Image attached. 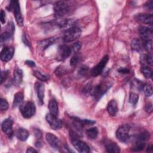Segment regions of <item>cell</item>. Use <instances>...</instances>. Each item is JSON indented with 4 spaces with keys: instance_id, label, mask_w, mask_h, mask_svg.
Listing matches in <instances>:
<instances>
[{
    "instance_id": "obj_25",
    "label": "cell",
    "mask_w": 153,
    "mask_h": 153,
    "mask_svg": "<svg viewBox=\"0 0 153 153\" xmlns=\"http://www.w3.org/2000/svg\"><path fill=\"white\" fill-rule=\"evenodd\" d=\"M86 134L87 137L90 139H94L97 137L99 131L97 127H94L90 128L86 130Z\"/></svg>"
},
{
    "instance_id": "obj_35",
    "label": "cell",
    "mask_w": 153,
    "mask_h": 153,
    "mask_svg": "<svg viewBox=\"0 0 153 153\" xmlns=\"http://www.w3.org/2000/svg\"><path fill=\"white\" fill-rule=\"evenodd\" d=\"M8 108V103L6 99H1L0 100V109L1 111H5Z\"/></svg>"
},
{
    "instance_id": "obj_12",
    "label": "cell",
    "mask_w": 153,
    "mask_h": 153,
    "mask_svg": "<svg viewBox=\"0 0 153 153\" xmlns=\"http://www.w3.org/2000/svg\"><path fill=\"white\" fill-rule=\"evenodd\" d=\"M13 120L8 118L4 120L2 123V131L7 134L8 137L11 138L13 136Z\"/></svg>"
},
{
    "instance_id": "obj_23",
    "label": "cell",
    "mask_w": 153,
    "mask_h": 153,
    "mask_svg": "<svg viewBox=\"0 0 153 153\" xmlns=\"http://www.w3.org/2000/svg\"><path fill=\"white\" fill-rule=\"evenodd\" d=\"M24 96L23 94L21 92H17L14 94V100L13 102V108H16L18 106H20L23 101Z\"/></svg>"
},
{
    "instance_id": "obj_40",
    "label": "cell",
    "mask_w": 153,
    "mask_h": 153,
    "mask_svg": "<svg viewBox=\"0 0 153 153\" xmlns=\"http://www.w3.org/2000/svg\"><path fill=\"white\" fill-rule=\"evenodd\" d=\"M8 71H2L1 72V84H2L3 82H4V81L6 79V78L8 76Z\"/></svg>"
},
{
    "instance_id": "obj_17",
    "label": "cell",
    "mask_w": 153,
    "mask_h": 153,
    "mask_svg": "<svg viewBox=\"0 0 153 153\" xmlns=\"http://www.w3.org/2000/svg\"><path fill=\"white\" fill-rule=\"evenodd\" d=\"M107 111L111 116H115L118 112V105L115 100H110L107 105Z\"/></svg>"
},
{
    "instance_id": "obj_18",
    "label": "cell",
    "mask_w": 153,
    "mask_h": 153,
    "mask_svg": "<svg viewBox=\"0 0 153 153\" xmlns=\"http://www.w3.org/2000/svg\"><path fill=\"white\" fill-rule=\"evenodd\" d=\"M56 40V38H47L41 41H39L38 42V47L40 49L42 50H44L46 48H47L49 46L53 44Z\"/></svg>"
},
{
    "instance_id": "obj_49",
    "label": "cell",
    "mask_w": 153,
    "mask_h": 153,
    "mask_svg": "<svg viewBox=\"0 0 153 153\" xmlns=\"http://www.w3.org/2000/svg\"><path fill=\"white\" fill-rule=\"evenodd\" d=\"M146 151H147V152H152V146L151 145V146H148V148H147Z\"/></svg>"
},
{
    "instance_id": "obj_3",
    "label": "cell",
    "mask_w": 153,
    "mask_h": 153,
    "mask_svg": "<svg viewBox=\"0 0 153 153\" xmlns=\"http://www.w3.org/2000/svg\"><path fill=\"white\" fill-rule=\"evenodd\" d=\"M20 111L25 118H30L35 114L36 107L33 102L27 101L20 105Z\"/></svg>"
},
{
    "instance_id": "obj_33",
    "label": "cell",
    "mask_w": 153,
    "mask_h": 153,
    "mask_svg": "<svg viewBox=\"0 0 153 153\" xmlns=\"http://www.w3.org/2000/svg\"><path fill=\"white\" fill-rule=\"evenodd\" d=\"M139 100V96L135 93H130L129 96V102L133 105H136Z\"/></svg>"
},
{
    "instance_id": "obj_6",
    "label": "cell",
    "mask_w": 153,
    "mask_h": 153,
    "mask_svg": "<svg viewBox=\"0 0 153 153\" xmlns=\"http://www.w3.org/2000/svg\"><path fill=\"white\" fill-rule=\"evenodd\" d=\"M130 127L128 124H124L121 126L117 130L116 136L117 139L123 142L127 141L130 137L129 132Z\"/></svg>"
},
{
    "instance_id": "obj_13",
    "label": "cell",
    "mask_w": 153,
    "mask_h": 153,
    "mask_svg": "<svg viewBox=\"0 0 153 153\" xmlns=\"http://www.w3.org/2000/svg\"><path fill=\"white\" fill-rule=\"evenodd\" d=\"M139 33L142 41L152 40V28L141 26L139 27Z\"/></svg>"
},
{
    "instance_id": "obj_48",
    "label": "cell",
    "mask_w": 153,
    "mask_h": 153,
    "mask_svg": "<svg viewBox=\"0 0 153 153\" xmlns=\"http://www.w3.org/2000/svg\"><path fill=\"white\" fill-rule=\"evenodd\" d=\"M35 145L36 147H38V148H39V147H41V146L42 144H41V143L40 142H39V141H37V142H35Z\"/></svg>"
},
{
    "instance_id": "obj_4",
    "label": "cell",
    "mask_w": 153,
    "mask_h": 153,
    "mask_svg": "<svg viewBox=\"0 0 153 153\" xmlns=\"http://www.w3.org/2000/svg\"><path fill=\"white\" fill-rule=\"evenodd\" d=\"M70 135L71 137V142L74 147L81 153H87L90 152V147L83 141L79 140L76 136L77 134L72 131H71Z\"/></svg>"
},
{
    "instance_id": "obj_29",
    "label": "cell",
    "mask_w": 153,
    "mask_h": 153,
    "mask_svg": "<svg viewBox=\"0 0 153 153\" xmlns=\"http://www.w3.org/2000/svg\"><path fill=\"white\" fill-rule=\"evenodd\" d=\"M140 71L142 74L147 78H151L152 76V70L148 66H143L141 68Z\"/></svg>"
},
{
    "instance_id": "obj_41",
    "label": "cell",
    "mask_w": 153,
    "mask_h": 153,
    "mask_svg": "<svg viewBox=\"0 0 153 153\" xmlns=\"http://www.w3.org/2000/svg\"><path fill=\"white\" fill-rule=\"evenodd\" d=\"M144 6L145 7V8L148 10H150V11H152V8H153V1H147Z\"/></svg>"
},
{
    "instance_id": "obj_39",
    "label": "cell",
    "mask_w": 153,
    "mask_h": 153,
    "mask_svg": "<svg viewBox=\"0 0 153 153\" xmlns=\"http://www.w3.org/2000/svg\"><path fill=\"white\" fill-rule=\"evenodd\" d=\"M152 104L151 102H148L145 106V111L147 113H151L152 112Z\"/></svg>"
},
{
    "instance_id": "obj_32",
    "label": "cell",
    "mask_w": 153,
    "mask_h": 153,
    "mask_svg": "<svg viewBox=\"0 0 153 153\" xmlns=\"http://www.w3.org/2000/svg\"><path fill=\"white\" fill-rule=\"evenodd\" d=\"M33 75L36 78H38L39 80L41 81H47L48 79V78L46 75L42 74V73H41L39 71H34L33 72Z\"/></svg>"
},
{
    "instance_id": "obj_47",
    "label": "cell",
    "mask_w": 153,
    "mask_h": 153,
    "mask_svg": "<svg viewBox=\"0 0 153 153\" xmlns=\"http://www.w3.org/2000/svg\"><path fill=\"white\" fill-rule=\"evenodd\" d=\"M22 39H23V42H24L25 44H26V45H27V46L29 45V41H27V38H26V36H25V35H23Z\"/></svg>"
},
{
    "instance_id": "obj_30",
    "label": "cell",
    "mask_w": 153,
    "mask_h": 153,
    "mask_svg": "<svg viewBox=\"0 0 153 153\" xmlns=\"http://www.w3.org/2000/svg\"><path fill=\"white\" fill-rule=\"evenodd\" d=\"M143 48L148 53H151L152 50V40L142 41Z\"/></svg>"
},
{
    "instance_id": "obj_16",
    "label": "cell",
    "mask_w": 153,
    "mask_h": 153,
    "mask_svg": "<svg viewBox=\"0 0 153 153\" xmlns=\"http://www.w3.org/2000/svg\"><path fill=\"white\" fill-rule=\"evenodd\" d=\"M136 19L142 23L150 26L152 25V15L151 14H138L136 16Z\"/></svg>"
},
{
    "instance_id": "obj_19",
    "label": "cell",
    "mask_w": 153,
    "mask_h": 153,
    "mask_svg": "<svg viewBox=\"0 0 153 153\" xmlns=\"http://www.w3.org/2000/svg\"><path fill=\"white\" fill-rule=\"evenodd\" d=\"M48 108L50 111V113L56 117H57L59 115V107L58 104L56 100L54 99H51L49 101L48 103Z\"/></svg>"
},
{
    "instance_id": "obj_11",
    "label": "cell",
    "mask_w": 153,
    "mask_h": 153,
    "mask_svg": "<svg viewBox=\"0 0 153 153\" xmlns=\"http://www.w3.org/2000/svg\"><path fill=\"white\" fill-rule=\"evenodd\" d=\"M14 54V48L13 47L5 46L1 52V59L3 62H8L13 57Z\"/></svg>"
},
{
    "instance_id": "obj_46",
    "label": "cell",
    "mask_w": 153,
    "mask_h": 153,
    "mask_svg": "<svg viewBox=\"0 0 153 153\" xmlns=\"http://www.w3.org/2000/svg\"><path fill=\"white\" fill-rule=\"evenodd\" d=\"M27 153H32V152H37V151L32 147H29L26 151Z\"/></svg>"
},
{
    "instance_id": "obj_8",
    "label": "cell",
    "mask_w": 153,
    "mask_h": 153,
    "mask_svg": "<svg viewBox=\"0 0 153 153\" xmlns=\"http://www.w3.org/2000/svg\"><path fill=\"white\" fill-rule=\"evenodd\" d=\"M108 60H109V56L108 55L104 56L101 59V60L91 69V75L93 76H97L99 75H100L102 72L105 66L107 64Z\"/></svg>"
},
{
    "instance_id": "obj_38",
    "label": "cell",
    "mask_w": 153,
    "mask_h": 153,
    "mask_svg": "<svg viewBox=\"0 0 153 153\" xmlns=\"http://www.w3.org/2000/svg\"><path fill=\"white\" fill-rule=\"evenodd\" d=\"M88 68L86 66H82L80 68V69H79L78 71V73L80 75L82 76V75H84L87 74V71H88Z\"/></svg>"
},
{
    "instance_id": "obj_28",
    "label": "cell",
    "mask_w": 153,
    "mask_h": 153,
    "mask_svg": "<svg viewBox=\"0 0 153 153\" xmlns=\"http://www.w3.org/2000/svg\"><path fill=\"white\" fill-rule=\"evenodd\" d=\"M12 36H13V34L8 31H5L2 33H1V37H0L1 45L2 46L6 41L10 40L12 38Z\"/></svg>"
},
{
    "instance_id": "obj_22",
    "label": "cell",
    "mask_w": 153,
    "mask_h": 153,
    "mask_svg": "<svg viewBox=\"0 0 153 153\" xmlns=\"http://www.w3.org/2000/svg\"><path fill=\"white\" fill-rule=\"evenodd\" d=\"M23 71L20 69H16L13 73V81L16 85H19L23 79Z\"/></svg>"
},
{
    "instance_id": "obj_42",
    "label": "cell",
    "mask_w": 153,
    "mask_h": 153,
    "mask_svg": "<svg viewBox=\"0 0 153 153\" xmlns=\"http://www.w3.org/2000/svg\"><path fill=\"white\" fill-rule=\"evenodd\" d=\"M0 20L2 24H4L5 22V13L3 10H1L0 12Z\"/></svg>"
},
{
    "instance_id": "obj_26",
    "label": "cell",
    "mask_w": 153,
    "mask_h": 153,
    "mask_svg": "<svg viewBox=\"0 0 153 153\" xmlns=\"http://www.w3.org/2000/svg\"><path fill=\"white\" fill-rule=\"evenodd\" d=\"M131 46L133 50L136 51H139L143 48V41L137 39H134L131 41Z\"/></svg>"
},
{
    "instance_id": "obj_24",
    "label": "cell",
    "mask_w": 153,
    "mask_h": 153,
    "mask_svg": "<svg viewBox=\"0 0 153 153\" xmlns=\"http://www.w3.org/2000/svg\"><path fill=\"white\" fill-rule=\"evenodd\" d=\"M146 146V142L139 140L135 139V142L131 148V150L134 152H139L142 151Z\"/></svg>"
},
{
    "instance_id": "obj_43",
    "label": "cell",
    "mask_w": 153,
    "mask_h": 153,
    "mask_svg": "<svg viewBox=\"0 0 153 153\" xmlns=\"http://www.w3.org/2000/svg\"><path fill=\"white\" fill-rule=\"evenodd\" d=\"M34 133H35V136L36 137H38V139H39V138H41L42 137V133H41V131L39 129H38V128L35 129L34 130Z\"/></svg>"
},
{
    "instance_id": "obj_10",
    "label": "cell",
    "mask_w": 153,
    "mask_h": 153,
    "mask_svg": "<svg viewBox=\"0 0 153 153\" xmlns=\"http://www.w3.org/2000/svg\"><path fill=\"white\" fill-rule=\"evenodd\" d=\"M45 138L48 143L53 148L59 150L62 147L61 142L59 139L54 134L47 133L45 135Z\"/></svg>"
},
{
    "instance_id": "obj_20",
    "label": "cell",
    "mask_w": 153,
    "mask_h": 153,
    "mask_svg": "<svg viewBox=\"0 0 153 153\" xmlns=\"http://www.w3.org/2000/svg\"><path fill=\"white\" fill-rule=\"evenodd\" d=\"M16 136L19 140L22 141H25L28 138L29 133L26 129L20 127L17 130L16 132Z\"/></svg>"
},
{
    "instance_id": "obj_1",
    "label": "cell",
    "mask_w": 153,
    "mask_h": 153,
    "mask_svg": "<svg viewBox=\"0 0 153 153\" xmlns=\"http://www.w3.org/2000/svg\"><path fill=\"white\" fill-rule=\"evenodd\" d=\"M81 35V30L76 26H72L66 29L64 32L63 39L66 42H72L77 39Z\"/></svg>"
},
{
    "instance_id": "obj_45",
    "label": "cell",
    "mask_w": 153,
    "mask_h": 153,
    "mask_svg": "<svg viewBox=\"0 0 153 153\" xmlns=\"http://www.w3.org/2000/svg\"><path fill=\"white\" fill-rule=\"evenodd\" d=\"M25 63L27 66H30L31 68H33V67H34L35 66V62L33 61H32V60H26L25 61Z\"/></svg>"
},
{
    "instance_id": "obj_9",
    "label": "cell",
    "mask_w": 153,
    "mask_h": 153,
    "mask_svg": "<svg viewBox=\"0 0 153 153\" xmlns=\"http://www.w3.org/2000/svg\"><path fill=\"white\" fill-rule=\"evenodd\" d=\"M45 119L52 129L59 130L62 127V123L60 120L57 118V117L54 116L50 113L46 115Z\"/></svg>"
},
{
    "instance_id": "obj_31",
    "label": "cell",
    "mask_w": 153,
    "mask_h": 153,
    "mask_svg": "<svg viewBox=\"0 0 153 153\" xmlns=\"http://www.w3.org/2000/svg\"><path fill=\"white\" fill-rule=\"evenodd\" d=\"M145 94L147 97H151L152 95V87L150 84H144L143 87Z\"/></svg>"
},
{
    "instance_id": "obj_27",
    "label": "cell",
    "mask_w": 153,
    "mask_h": 153,
    "mask_svg": "<svg viewBox=\"0 0 153 153\" xmlns=\"http://www.w3.org/2000/svg\"><path fill=\"white\" fill-rule=\"evenodd\" d=\"M141 63L143 65H148L149 66H152V56L151 53L148 54H143L140 58Z\"/></svg>"
},
{
    "instance_id": "obj_15",
    "label": "cell",
    "mask_w": 153,
    "mask_h": 153,
    "mask_svg": "<svg viewBox=\"0 0 153 153\" xmlns=\"http://www.w3.org/2000/svg\"><path fill=\"white\" fill-rule=\"evenodd\" d=\"M35 89L37 93L39 103L40 105H42L44 104V92H45L44 86L42 83L37 82L35 84Z\"/></svg>"
},
{
    "instance_id": "obj_37",
    "label": "cell",
    "mask_w": 153,
    "mask_h": 153,
    "mask_svg": "<svg viewBox=\"0 0 153 153\" xmlns=\"http://www.w3.org/2000/svg\"><path fill=\"white\" fill-rule=\"evenodd\" d=\"M81 43L79 42H76L73 44V45H72V47H71L72 51H73L75 53H76L81 49Z\"/></svg>"
},
{
    "instance_id": "obj_7",
    "label": "cell",
    "mask_w": 153,
    "mask_h": 153,
    "mask_svg": "<svg viewBox=\"0 0 153 153\" xmlns=\"http://www.w3.org/2000/svg\"><path fill=\"white\" fill-rule=\"evenodd\" d=\"M71 47L66 45H61L59 47L56 59L59 61H63L71 54Z\"/></svg>"
},
{
    "instance_id": "obj_44",
    "label": "cell",
    "mask_w": 153,
    "mask_h": 153,
    "mask_svg": "<svg viewBox=\"0 0 153 153\" xmlns=\"http://www.w3.org/2000/svg\"><path fill=\"white\" fill-rule=\"evenodd\" d=\"M118 71L120 73H122V74H128L130 72V70L127 68H120L118 69Z\"/></svg>"
},
{
    "instance_id": "obj_34",
    "label": "cell",
    "mask_w": 153,
    "mask_h": 153,
    "mask_svg": "<svg viewBox=\"0 0 153 153\" xmlns=\"http://www.w3.org/2000/svg\"><path fill=\"white\" fill-rule=\"evenodd\" d=\"M80 60V56L78 54H75L72 57L70 60V65L71 66H75L76 65Z\"/></svg>"
},
{
    "instance_id": "obj_2",
    "label": "cell",
    "mask_w": 153,
    "mask_h": 153,
    "mask_svg": "<svg viewBox=\"0 0 153 153\" xmlns=\"http://www.w3.org/2000/svg\"><path fill=\"white\" fill-rule=\"evenodd\" d=\"M7 9L8 11H12L14 13L17 25L20 26H22L23 25V19L22 15L19 1L16 0L10 1V4L7 7Z\"/></svg>"
},
{
    "instance_id": "obj_14",
    "label": "cell",
    "mask_w": 153,
    "mask_h": 153,
    "mask_svg": "<svg viewBox=\"0 0 153 153\" xmlns=\"http://www.w3.org/2000/svg\"><path fill=\"white\" fill-rule=\"evenodd\" d=\"M109 87H106V86L103 85L102 84H99L94 88H92L91 93L95 97V98L99 99L106 91Z\"/></svg>"
},
{
    "instance_id": "obj_5",
    "label": "cell",
    "mask_w": 153,
    "mask_h": 153,
    "mask_svg": "<svg viewBox=\"0 0 153 153\" xmlns=\"http://www.w3.org/2000/svg\"><path fill=\"white\" fill-rule=\"evenodd\" d=\"M69 11V6L65 1H57L54 5V14L57 17H62L67 15Z\"/></svg>"
},
{
    "instance_id": "obj_36",
    "label": "cell",
    "mask_w": 153,
    "mask_h": 153,
    "mask_svg": "<svg viewBox=\"0 0 153 153\" xmlns=\"http://www.w3.org/2000/svg\"><path fill=\"white\" fill-rule=\"evenodd\" d=\"M55 74L57 76H63L66 73V71L65 69V68L63 67H60L59 66L58 68H57V69H56L55 72H54Z\"/></svg>"
},
{
    "instance_id": "obj_21",
    "label": "cell",
    "mask_w": 153,
    "mask_h": 153,
    "mask_svg": "<svg viewBox=\"0 0 153 153\" xmlns=\"http://www.w3.org/2000/svg\"><path fill=\"white\" fill-rule=\"evenodd\" d=\"M106 149L108 152L111 153H119L120 152V148L119 146L113 142H109L106 143Z\"/></svg>"
}]
</instances>
